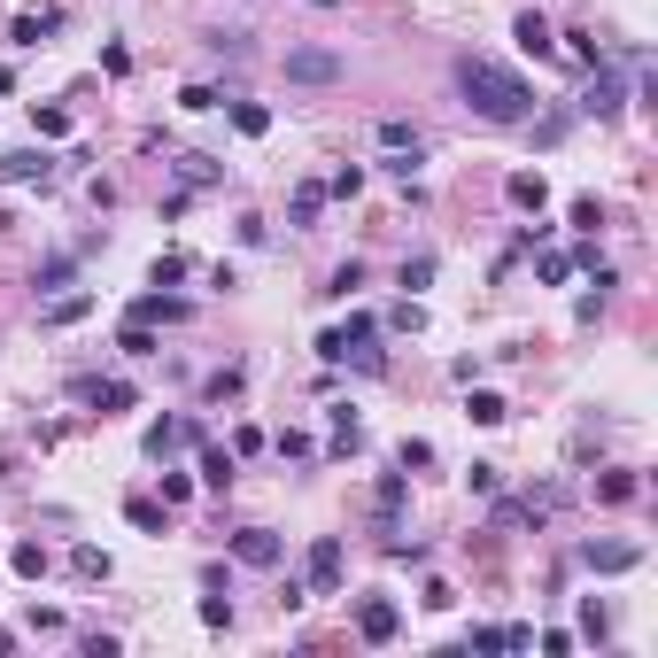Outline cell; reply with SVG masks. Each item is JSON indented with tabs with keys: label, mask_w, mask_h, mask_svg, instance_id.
I'll return each instance as SVG.
<instances>
[{
	"label": "cell",
	"mask_w": 658,
	"mask_h": 658,
	"mask_svg": "<svg viewBox=\"0 0 658 658\" xmlns=\"http://www.w3.org/2000/svg\"><path fill=\"white\" fill-rule=\"evenodd\" d=\"M457 93H465V109L488 124H527L535 117V86L519 78V70H504V62H488V55H457Z\"/></svg>",
	"instance_id": "6da1fadb"
},
{
	"label": "cell",
	"mask_w": 658,
	"mask_h": 658,
	"mask_svg": "<svg viewBox=\"0 0 658 658\" xmlns=\"http://www.w3.org/2000/svg\"><path fill=\"white\" fill-rule=\"evenodd\" d=\"M202 47H210V55H248V31H210V39H202Z\"/></svg>",
	"instance_id": "f1b7e54d"
},
{
	"label": "cell",
	"mask_w": 658,
	"mask_h": 658,
	"mask_svg": "<svg viewBox=\"0 0 658 658\" xmlns=\"http://www.w3.org/2000/svg\"><path fill=\"white\" fill-rule=\"evenodd\" d=\"M70 573H78V581H109V550L78 542V550H70Z\"/></svg>",
	"instance_id": "ac0fdd59"
},
{
	"label": "cell",
	"mask_w": 658,
	"mask_h": 658,
	"mask_svg": "<svg viewBox=\"0 0 658 658\" xmlns=\"http://www.w3.org/2000/svg\"><path fill=\"white\" fill-rule=\"evenodd\" d=\"M511 31H519V47H527V55H550V47H558V39H550V24H542L535 8H527V16H519Z\"/></svg>",
	"instance_id": "e0dca14e"
},
{
	"label": "cell",
	"mask_w": 658,
	"mask_h": 658,
	"mask_svg": "<svg viewBox=\"0 0 658 658\" xmlns=\"http://www.w3.org/2000/svg\"><path fill=\"white\" fill-rule=\"evenodd\" d=\"M635 488H643L635 473H604V480H597V504H628Z\"/></svg>",
	"instance_id": "cb8c5ba5"
},
{
	"label": "cell",
	"mask_w": 658,
	"mask_h": 658,
	"mask_svg": "<svg viewBox=\"0 0 658 658\" xmlns=\"http://www.w3.org/2000/svg\"><path fill=\"white\" fill-rule=\"evenodd\" d=\"M47 31H55V16H16V24H8V39H16V47H39Z\"/></svg>",
	"instance_id": "603a6c76"
},
{
	"label": "cell",
	"mask_w": 658,
	"mask_h": 658,
	"mask_svg": "<svg viewBox=\"0 0 658 658\" xmlns=\"http://www.w3.org/2000/svg\"><path fill=\"white\" fill-rule=\"evenodd\" d=\"M233 558H240V566H256V573H271L279 558H287V542L271 535V527H240V535H233Z\"/></svg>",
	"instance_id": "5b68a950"
},
{
	"label": "cell",
	"mask_w": 658,
	"mask_h": 658,
	"mask_svg": "<svg viewBox=\"0 0 658 658\" xmlns=\"http://www.w3.org/2000/svg\"><path fill=\"white\" fill-rule=\"evenodd\" d=\"M635 558H643L635 542H589V550H581V566H597V573H628Z\"/></svg>",
	"instance_id": "9c48e42d"
},
{
	"label": "cell",
	"mask_w": 658,
	"mask_h": 658,
	"mask_svg": "<svg viewBox=\"0 0 658 658\" xmlns=\"http://www.w3.org/2000/svg\"><path fill=\"white\" fill-rule=\"evenodd\" d=\"M233 124L248 132V140H256V132H271V109H256V101H240V109H233Z\"/></svg>",
	"instance_id": "f546056e"
},
{
	"label": "cell",
	"mask_w": 658,
	"mask_h": 658,
	"mask_svg": "<svg viewBox=\"0 0 658 658\" xmlns=\"http://www.w3.org/2000/svg\"><path fill=\"white\" fill-rule=\"evenodd\" d=\"M310 449H318V442H310V434H295V426L279 434V457H295V465H302V457H310Z\"/></svg>",
	"instance_id": "836d02e7"
},
{
	"label": "cell",
	"mask_w": 658,
	"mask_h": 658,
	"mask_svg": "<svg viewBox=\"0 0 658 658\" xmlns=\"http://www.w3.org/2000/svg\"><path fill=\"white\" fill-rule=\"evenodd\" d=\"M117 349H124V357H155V333L140 326V318H132V326H124V341H117Z\"/></svg>",
	"instance_id": "83f0119b"
},
{
	"label": "cell",
	"mask_w": 658,
	"mask_h": 658,
	"mask_svg": "<svg viewBox=\"0 0 658 658\" xmlns=\"http://www.w3.org/2000/svg\"><path fill=\"white\" fill-rule=\"evenodd\" d=\"M132 318H140V326H155V318H163V326H179L186 302L179 295H140V302H132Z\"/></svg>",
	"instance_id": "5bb4252c"
},
{
	"label": "cell",
	"mask_w": 658,
	"mask_h": 658,
	"mask_svg": "<svg viewBox=\"0 0 658 658\" xmlns=\"http://www.w3.org/2000/svg\"><path fill=\"white\" fill-rule=\"evenodd\" d=\"M341 573H349L341 535H318V542H310V558H302V589H310V597H341Z\"/></svg>",
	"instance_id": "3957f363"
},
{
	"label": "cell",
	"mask_w": 658,
	"mask_h": 658,
	"mask_svg": "<svg viewBox=\"0 0 658 658\" xmlns=\"http://www.w3.org/2000/svg\"><path fill=\"white\" fill-rule=\"evenodd\" d=\"M372 341H380V326H372V318H349V326L318 333V357H326V364H364V372H380L388 357H380Z\"/></svg>",
	"instance_id": "7a4b0ae2"
},
{
	"label": "cell",
	"mask_w": 658,
	"mask_h": 658,
	"mask_svg": "<svg viewBox=\"0 0 658 658\" xmlns=\"http://www.w3.org/2000/svg\"><path fill=\"white\" fill-rule=\"evenodd\" d=\"M70 271H78V256H47V264L31 271V287L47 295V287H70Z\"/></svg>",
	"instance_id": "ffe728a7"
},
{
	"label": "cell",
	"mask_w": 658,
	"mask_h": 658,
	"mask_svg": "<svg viewBox=\"0 0 658 658\" xmlns=\"http://www.w3.org/2000/svg\"><path fill=\"white\" fill-rule=\"evenodd\" d=\"M225 171H217V155H179V194H202V186H217Z\"/></svg>",
	"instance_id": "7c38bea8"
},
{
	"label": "cell",
	"mask_w": 658,
	"mask_h": 658,
	"mask_svg": "<svg viewBox=\"0 0 658 658\" xmlns=\"http://www.w3.org/2000/svg\"><path fill=\"white\" fill-rule=\"evenodd\" d=\"M349 287H364V264H357V256H349V264L326 279V295H349Z\"/></svg>",
	"instance_id": "1f68e13d"
},
{
	"label": "cell",
	"mask_w": 658,
	"mask_h": 658,
	"mask_svg": "<svg viewBox=\"0 0 658 658\" xmlns=\"http://www.w3.org/2000/svg\"><path fill=\"white\" fill-rule=\"evenodd\" d=\"M186 279V256H155L148 264V287H179Z\"/></svg>",
	"instance_id": "4316f807"
},
{
	"label": "cell",
	"mask_w": 658,
	"mask_h": 658,
	"mask_svg": "<svg viewBox=\"0 0 658 658\" xmlns=\"http://www.w3.org/2000/svg\"><path fill=\"white\" fill-rule=\"evenodd\" d=\"M318 210H326V186H318V179H302V186H295V202H287L295 233H310V225H318Z\"/></svg>",
	"instance_id": "8fae6325"
},
{
	"label": "cell",
	"mask_w": 658,
	"mask_h": 658,
	"mask_svg": "<svg viewBox=\"0 0 658 658\" xmlns=\"http://www.w3.org/2000/svg\"><path fill=\"white\" fill-rule=\"evenodd\" d=\"M395 465H403V473H419V465H434V442H403V449H395Z\"/></svg>",
	"instance_id": "4dcf8cb0"
},
{
	"label": "cell",
	"mask_w": 658,
	"mask_h": 658,
	"mask_svg": "<svg viewBox=\"0 0 658 658\" xmlns=\"http://www.w3.org/2000/svg\"><path fill=\"white\" fill-rule=\"evenodd\" d=\"M86 310H93V295H62V302H47V310H39V326H78Z\"/></svg>",
	"instance_id": "2e32d148"
},
{
	"label": "cell",
	"mask_w": 658,
	"mask_h": 658,
	"mask_svg": "<svg viewBox=\"0 0 658 658\" xmlns=\"http://www.w3.org/2000/svg\"><path fill=\"white\" fill-rule=\"evenodd\" d=\"M496 480H504L496 465H473V473H465V488H473V496H496Z\"/></svg>",
	"instance_id": "e575fe53"
},
{
	"label": "cell",
	"mask_w": 658,
	"mask_h": 658,
	"mask_svg": "<svg viewBox=\"0 0 658 658\" xmlns=\"http://www.w3.org/2000/svg\"><path fill=\"white\" fill-rule=\"evenodd\" d=\"M504 194H511V210H542V202H550L542 171H511V179H504Z\"/></svg>",
	"instance_id": "30bf717a"
},
{
	"label": "cell",
	"mask_w": 658,
	"mask_h": 658,
	"mask_svg": "<svg viewBox=\"0 0 658 658\" xmlns=\"http://www.w3.org/2000/svg\"><path fill=\"white\" fill-rule=\"evenodd\" d=\"M620 101H628V93H620V78L597 62V78H589V93H581V117H620Z\"/></svg>",
	"instance_id": "52a82bcc"
},
{
	"label": "cell",
	"mask_w": 658,
	"mask_h": 658,
	"mask_svg": "<svg viewBox=\"0 0 658 658\" xmlns=\"http://www.w3.org/2000/svg\"><path fill=\"white\" fill-rule=\"evenodd\" d=\"M225 395H240V364H225V372L202 380V403H225Z\"/></svg>",
	"instance_id": "d4e9b609"
},
{
	"label": "cell",
	"mask_w": 658,
	"mask_h": 658,
	"mask_svg": "<svg viewBox=\"0 0 658 658\" xmlns=\"http://www.w3.org/2000/svg\"><path fill=\"white\" fill-rule=\"evenodd\" d=\"M31 124H39L47 140H70V117H62V109H31Z\"/></svg>",
	"instance_id": "d6a6232c"
},
{
	"label": "cell",
	"mask_w": 658,
	"mask_h": 658,
	"mask_svg": "<svg viewBox=\"0 0 658 658\" xmlns=\"http://www.w3.org/2000/svg\"><path fill=\"white\" fill-rule=\"evenodd\" d=\"M465 411H473V426H504V419H511V403H504V395H488V388H473V403H465Z\"/></svg>",
	"instance_id": "d6986e66"
},
{
	"label": "cell",
	"mask_w": 658,
	"mask_h": 658,
	"mask_svg": "<svg viewBox=\"0 0 658 658\" xmlns=\"http://www.w3.org/2000/svg\"><path fill=\"white\" fill-rule=\"evenodd\" d=\"M202 480H210V488H233V449H210V442H202Z\"/></svg>",
	"instance_id": "44dd1931"
},
{
	"label": "cell",
	"mask_w": 658,
	"mask_h": 658,
	"mask_svg": "<svg viewBox=\"0 0 658 658\" xmlns=\"http://www.w3.org/2000/svg\"><path fill=\"white\" fill-rule=\"evenodd\" d=\"M0 179H8V186H31V179L47 186V179H55V163H47L39 148H24V155H0Z\"/></svg>",
	"instance_id": "ba28073f"
},
{
	"label": "cell",
	"mask_w": 658,
	"mask_h": 658,
	"mask_svg": "<svg viewBox=\"0 0 658 658\" xmlns=\"http://www.w3.org/2000/svg\"><path fill=\"white\" fill-rule=\"evenodd\" d=\"M179 109H194V117H210V109H225V93H217V86H186V93H179Z\"/></svg>",
	"instance_id": "484cf974"
},
{
	"label": "cell",
	"mask_w": 658,
	"mask_h": 658,
	"mask_svg": "<svg viewBox=\"0 0 658 658\" xmlns=\"http://www.w3.org/2000/svg\"><path fill=\"white\" fill-rule=\"evenodd\" d=\"M124 519H132L140 535H163V519H171V504H155V496H132V504H124Z\"/></svg>",
	"instance_id": "9a60e30c"
},
{
	"label": "cell",
	"mask_w": 658,
	"mask_h": 658,
	"mask_svg": "<svg viewBox=\"0 0 658 658\" xmlns=\"http://www.w3.org/2000/svg\"><path fill=\"white\" fill-rule=\"evenodd\" d=\"M380 148H388V155H426V132H419V124H403V117H388V124H380Z\"/></svg>",
	"instance_id": "4fadbf2b"
},
{
	"label": "cell",
	"mask_w": 658,
	"mask_h": 658,
	"mask_svg": "<svg viewBox=\"0 0 658 658\" xmlns=\"http://www.w3.org/2000/svg\"><path fill=\"white\" fill-rule=\"evenodd\" d=\"M341 78H349V62L333 47H287V86H341Z\"/></svg>",
	"instance_id": "277c9868"
},
{
	"label": "cell",
	"mask_w": 658,
	"mask_h": 658,
	"mask_svg": "<svg viewBox=\"0 0 658 658\" xmlns=\"http://www.w3.org/2000/svg\"><path fill=\"white\" fill-rule=\"evenodd\" d=\"M310 8H341V0H310Z\"/></svg>",
	"instance_id": "d590c367"
},
{
	"label": "cell",
	"mask_w": 658,
	"mask_h": 658,
	"mask_svg": "<svg viewBox=\"0 0 658 658\" xmlns=\"http://www.w3.org/2000/svg\"><path fill=\"white\" fill-rule=\"evenodd\" d=\"M395 628H403V612H395L388 597H357V635L364 643H395Z\"/></svg>",
	"instance_id": "8992f818"
},
{
	"label": "cell",
	"mask_w": 658,
	"mask_h": 658,
	"mask_svg": "<svg viewBox=\"0 0 658 658\" xmlns=\"http://www.w3.org/2000/svg\"><path fill=\"white\" fill-rule=\"evenodd\" d=\"M8 566L24 573V581H39V573H47V550H39V542H16V550H8Z\"/></svg>",
	"instance_id": "7402d4cb"
}]
</instances>
